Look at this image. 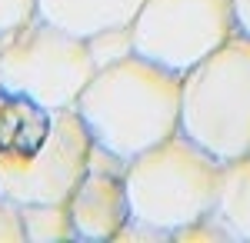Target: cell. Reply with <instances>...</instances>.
I'll list each match as a JSON object with an SVG mask.
<instances>
[{"label":"cell","instance_id":"obj_3","mask_svg":"<svg viewBox=\"0 0 250 243\" xmlns=\"http://www.w3.org/2000/svg\"><path fill=\"white\" fill-rule=\"evenodd\" d=\"M180 133L220 163L250 153V37L233 34L184 74Z\"/></svg>","mask_w":250,"mask_h":243},{"label":"cell","instance_id":"obj_5","mask_svg":"<svg viewBox=\"0 0 250 243\" xmlns=\"http://www.w3.org/2000/svg\"><path fill=\"white\" fill-rule=\"evenodd\" d=\"M94 137L77 107L50 113V130L30 153L0 150V197L23 203H67L87 177Z\"/></svg>","mask_w":250,"mask_h":243},{"label":"cell","instance_id":"obj_2","mask_svg":"<svg viewBox=\"0 0 250 243\" xmlns=\"http://www.w3.org/2000/svg\"><path fill=\"white\" fill-rule=\"evenodd\" d=\"M220 170L224 163L187 133H173L164 143L137 153L124 167L130 220L173 237L180 226L210 217Z\"/></svg>","mask_w":250,"mask_h":243},{"label":"cell","instance_id":"obj_7","mask_svg":"<svg viewBox=\"0 0 250 243\" xmlns=\"http://www.w3.org/2000/svg\"><path fill=\"white\" fill-rule=\"evenodd\" d=\"M124 167H127V160H120L110 150L94 143L87 177L67 200L77 240H117V233L130 223Z\"/></svg>","mask_w":250,"mask_h":243},{"label":"cell","instance_id":"obj_4","mask_svg":"<svg viewBox=\"0 0 250 243\" xmlns=\"http://www.w3.org/2000/svg\"><path fill=\"white\" fill-rule=\"evenodd\" d=\"M97 70L90 40L47 17L30 20L0 40V87L40 103L43 110L77 107Z\"/></svg>","mask_w":250,"mask_h":243},{"label":"cell","instance_id":"obj_1","mask_svg":"<svg viewBox=\"0 0 250 243\" xmlns=\"http://www.w3.org/2000/svg\"><path fill=\"white\" fill-rule=\"evenodd\" d=\"M180 97L184 74L144 54H127L97 70L80 94L77 110L97 147L134 160L180 133Z\"/></svg>","mask_w":250,"mask_h":243},{"label":"cell","instance_id":"obj_8","mask_svg":"<svg viewBox=\"0 0 250 243\" xmlns=\"http://www.w3.org/2000/svg\"><path fill=\"white\" fill-rule=\"evenodd\" d=\"M140 7L144 0H40V17L90 40L114 27H130Z\"/></svg>","mask_w":250,"mask_h":243},{"label":"cell","instance_id":"obj_6","mask_svg":"<svg viewBox=\"0 0 250 243\" xmlns=\"http://www.w3.org/2000/svg\"><path fill=\"white\" fill-rule=\"evenodd\" d=\"M130 30L137 54L187 74L237 34L233 0H144Z\"/></svg>","mask_w":250,"mask_h":243},{"label":"cell","instance_id":"obj_11","mask_svg":"<svg viewBox=\"0 0 250 243\" xmlns=\"http://www.w3.org/2000/svg\"><path fill=\"white\" fill-rule=\"evenodd\" d=\"M90 50H94V57H97V67H107V63H114L120 57L137 54L134 50V30H130V27L104 30V34L90 37Z\"/></svg>","mask_w":250,"mask_h":243},{"label":"cell","instance_id":"obj_12","mask_svg":"<svg viewBox=\"0 0 250 243\" xmlns=\"http://www.w3.org/2000/svg\"><path fill=\"white\" fill-rule=\"evenodd\" d=\"M40 17V0H0V40Z\"/></svg>","mask_w":250,"mask_h":243},{"label":"cell","instance_id":"obj_10","mask_svg":"<svg viewBox=\"0 0 250 243\" xmlns=\"http://www.w3.org/2000/svg\"><path fill=\"white\" fill-rule=\"evenodd\" d=\"M23 230L30 243L77 240L67 203H23Z\"/></svg>","mask_w":250,"mask_h":243},{"label":"cell","instance_id":"obj_14","mask_svg":"<svg viewBox=\"0 0 250 243\" xmlns=\"http://www.w3.org/2000/svg\"><path fill=\"white\" fill-rule=\"evenodd\" d=\"M170 240H180V243H193V240H230V233L224 230V226L213 220V213L210 217H204V220H193V223L187 226H180L177 233H173Z\"/></svg>","mask_w":250,"mask_h":243},{"label":"cell","instance_id":"obj_9","mask_svg":"<svg viewBox=\"0 0 250 243\" xmlns=\"http://www.w3.org/2000/svg\"><path fill=\"white\" fill-rule=\"evenodd\" d=\"M213 220L230 233V240H250V153L224 163Z\"/></svg>","mask_w":250,"mask_h":243},{"label":"cell","instance_id":"obj_13","mask_svg":"<svg viewBox=\"0 0 250 243\" xmlns=\"http://www.w3.org/2000/svg\"><path fill=\"white\" fill-rule=\"evenodd\" d=\"M0 243H27L23 206L10 197H0Z\"/></svg>","mask_w":250,"mask_h":243},{"label":"cell","instance_id":"obj_15","mask_svg":"<svg viewBox=\"0 0 250 243\" xmlns=\"http://www.w3.org/2000/svg\"><path fill=\"white\" fill-rule=\"evenodd\" d=\"M233 23H237V34L250 37V0H233Z\"/></svg>","mask_w":250,"mask_h":243}]
</instances>
